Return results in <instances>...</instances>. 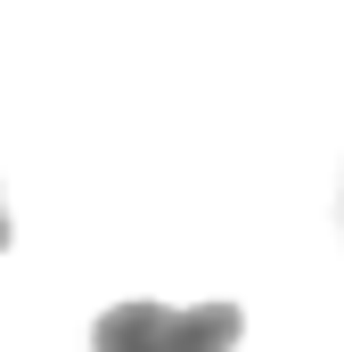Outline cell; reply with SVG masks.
<instances>
[{
    "mask_svg": "<svg viewBox=\"0 0 344 352\" xmlns=\"http://www.w3.org/2000/svg\"><path fill=\"white\" fill-rule=\"evenodd\" d=\"M238 328H246L238 303H189V311H172V303H115V311H98L90 344L98 352H230Z\"/></svg>",
    "mask_w": 344,
    "mask_h": 352,
    "instance_id": "obj_1",
    "label": "cell"
},
{
    "mask_svg": "<svg viewBox=\"0 0 344 352\" xmlns=\"http://www.w3.org/2000/svg\"><path fill=\"white\" fill-rule=\"evenodd\" d=\"M0 246H8V213H0Z\"/></svg>",
    "mask_w": 344,
    "mask_h": 352,
    "instance_id": "obj_2",
    "label": "cell"
}]
</instances>
